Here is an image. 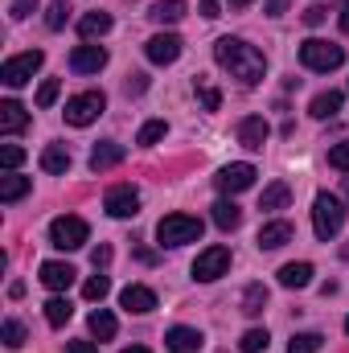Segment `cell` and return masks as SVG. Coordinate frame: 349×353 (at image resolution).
Returning a JSON list of instances; mask_svg holds the SVG:
<instances>
[{
  "instance_id": "4dcf8cb0",
  "label": "cell",
  "mask_w": 349,
  "mask_h": 353,
  "mask_svg": "<svg viewBox=\"0 0 349 353\" xmlns=\"http://www.w3.org/2000/svg\"><path fill=\"white\" fill-rule=\"evenodd\" d=\"M263 308H267V288H263V283H251V288L243 292V312H247V316H259Z\"/></svg>"
},
{
  "instance_id": "d6a6232c",
  "label": "cell",
  "mask_w": 349,
  "mask_h": 353,
  "mask_svg": "<svg viewBox=\"0 0 349 353\" xmlns=\"http://www.w3.org/2000/svg\"><path fill=\"white\" fill-rule=\"evenodd\" d=\"M25 337H29V333H25V325H21V321H4V325H0V341H4L8 350L25 345Z\"/></svg>"
},
{
  "instance_id": "ba28073f",
  "label": "cell",
  "mask_w": 349,
  "mask_h": 353,
  "mask_svg": "<svg viewBox=\"0 0 349 353\" xmlns=\"http://www.w3.org/2000/svg\"><path fill=\"white\" fill-rule=\"evenodd\" d=\"M230 271V251L226 247H206L197 259H193V279L197 283H214Z\"/></svg>"
},
{
  "instance_id": "f907efd6",
  "label": "cell",
  "mask_w": 349,
  "mask_h": 353,
  "mask_svg": "<svg viewBox=\"0 0 349 353\" xmlns=\"http://www.w3.org/2000/svg\"><path fill=\"white\" fill-rule=\"evenodd\" d=\"M123 353H148V350L144 345H132V350H123Z\"/></svg>"
},
{
  "instance_id": "277c9868",
  "label": "cell",
  "mask_w": 349,
  "mask_h": 353,
  "mask_svg": "<svg viewBox=\"0 0 349 353\" xmlns=\"http://www.w3.org/2000/svg\"><path fill=\"white\" fill-rule=\"evenodd\" d=\"M300 62H304L308 70H321V74H329V70H337V66L346 62V50H341L337 41H321V37H308V41L300 46Z\"/></svg>"
},
{
  "instance_id": "60d3db41",
  "label": "cell",
  "mask_w": 349,
  "mask_h": 353,
  "mask_svg": "<svg viewBox=\"0 0 349 353\" xmlns=\"http://www.w3.org/2000/svg\"><path fill=\"white\" fill-rule=\"evenodd\" d=\"M33 8H37V0H12V8H8V12H12V21H25Z\"/></svg>"
},
{
  "instance_id": "681fc988",
  "label": "cell",
  "mask_w": 349,
  "mask_h": 353,
  "mask_svg": "<svg viewBox=\"0 0 349 353\" xmlns=\"http://www.w3.org/2000/svg\"><path fill=\"white\" fill-rule=\"evenodd\" d=\"M226 4H230V8H247L251 0H226Z\"/></svg>"
},
{
  "instance_id": "f5cc1de1",
  "label": "cell",
  "mask_w": 349,
  "mask_h": 353,
  "mask_svg": "<svg viewBox=\"0 0 349 353\" xmlns=\"http://www.w3.org/2000/svg\"><path fill=\"white\" fill-rule=\"evenodd\" d=\"M346 333H349V316H346Z\"/></svg>"
},
{
  "instance_id": "8fae6325",
  "label": "cell",
  "mask_w": 349,
  "mask_h": 353,
  "mask_svg": "<svg viewBox=\"0 0 349 353\" xmlns=\"http://www.w3.org/2000/svg\"><path fill=\"white\" fill-rule=\"evenodd\" d=\"M144 54H148V62H157V66H173L177 58H181V37H177V33H157V37L144 46Z\"/></svg>"
},
{
  "instance_id": "3957f363",
  "label": "cell",
  "mask_w": 349,
  "mask_h": 353,
  "mask_svg": "<svg viewBox=\"0 0 349 353\" xmlns=\"http://www.w3.org/2000/svg\"><path fill=\"white\" fill-rule=\"evenodd\" d=\"M201 218H189V214H169L157 222V243L161 247H185V243H197L201 239Z\"/></svg>"
},
{
  "instance_id": "1f68e13d",
  "label": "cell",
  "mask_w": 349,
  "mask_h": 353,
  "mask_svg": "<svg viewBox=\"0 0 349 353\" xmlns=\"http://www.w3.org/2000/svg\"><path fill=\"white\" fill-rule=\"evenodd\" d=\"M321 345H325L321 333H296V337L288 341V353H317Z\"/></svg>"
},
{
  "instance_id": "8992f818",
  "label": "cell",
  "mask_w": 349,
  "mask_h": 353,
  "mask_svg": "<svg viewBox=\"0 0 349 353\" xmlns=\"http://www.w3.org/2000/svg\"><path fill=\"white\" fill-rule=\"evenodd\" d=\"M103 107H107L103 90H83V94L66 99V123H74V128H87V123H94V119L103 115Z\"/></svg>"
},
{
  "instance_id": "7dc6e473",
  "label": "cell",
  "mask_w": 349,
  "mask_h": 353,
  "mask_svg": "<svg viewBox=\"0 0 349 353\" xmlns=\"http://www.w3.org/2000/svg\"><path fill=\"white\" fill-rule=\"evenodd\" d=\"M132 90H136V94L144 90V74H132V83H128V94H132Z\"/></svg>"
},
{
  "instance_id": "4fadbf2b",
  "label": "cell",
  "mask_w": 349,
  "mask_h": 353,
  "mask_svg": "<svg viewBox=\"0 0 349 353\" xmlns=\"http://www.w3.org/2000/svg\"><path fill=\"white\" fill-rule=\"evenodd\" d=\"M103 66H107V50L103 46H79L70 54V70L74 74H99Z\"/></svg>"
},
{
  "instance_id": "52a82bcc",
  "label": "cell",
  "mask_w": 349,
  "mask_h": 353,
  "mask_svg": "<svg viewBox=\"0 0 349 353\" xmlns=\"http://www.w3.org/2000/svg\"><path fill=\"white\" fill-rule=\"evenodd\" d=\"M41 62H46V54L41 50H29V54H17V58H8L4 66H0V79H4V87H25L37 70H41Z\"/></svg>"
},
{
  "instance_id": "836d02e7",
  "label": "cell",
  "mask_w": 349,
  "mask_h": 353,
  "mask_svg": "<svg viewBox=\"0 0 349 353\" xmlns=\"http://www.w3.org/2000/svg\"><path fill=\"white\" fill-rule=\"evenodd\" d=\"M267 345H271L267 329H251V333H243V341H239V350H243V353H263Z\"/></svg>"
},
{
  "instance_id": "7c38bea8",
  "label": "cell",
  "mask_w": 349,
  "mask_h": 353,
  "mask_svg": "<svg viewBox=\"0 0 349 353\" xmlns=\"http://www.w3.org/2000/svg\"><path fill=\"white\" fill-rule=\"evenodd\" d=\"M119 304H123L128 312L144 316V312H152V308H157V292H152V288H144V283H128V288L119 292Z\"/></svg>"
},
{
  "instance_id": "5bb4252c",
  "label": "cell",
  "mask_w": 349,
  "mask_h": 353,
  "mask_svg": "<svg viewBox=\"0 0 349 353\" xmlns=\"http://www.w3.org/2000/svg\"><path fill=\"white\" fill-rule=\"evenodd\" d=\"M267 136H271V123H267L263 115H247V119L239 123V144L251 148V152H259L263 144H267Z\"/></svg>"
},
{
  "instance_id": "cb8c5ba5",
  "label": "cell",
  "mask_w": 349,
  "mask_h": 353,
  "mask_svg": "<svg viewBox=\"0 0 349 353\" xmlns=\"http://www.w3.org/2000/svg\"><path fill=\"white\" fill-rule=\"evenodd\" d=\"M41 169H46V173H66V169H70V148H66V144H50V148L41 152Z\"/></svg>"
},
{
  "instance_id": "f35d334b",
  "label": "cell",
  "mask_w": 349,
  "mask_h": 353,
  "mask_svg": "<svg viewBox=\"0 0 349 353\" xmlns=\"http://www.w3.org/2000/svg\"><path fill=\"white\" fill-rule=\"evenodd\" d=\"M21 161H25V148H17V144H4V148H0V165H4L8 173H12Z\"/></svg>"
},
{
  "instance_id": "b9f144b4",
  "label": "cell",
  "mask_w": 349,
  "mask_h": 353,
  "mask_svg": "<svg viewBox=\"0 0 349 353\" xmlns=\"http://www.w3.org/2000/svg\"><path fill=\"white\" fill-rule=\"evenodd\" d=\"M325 17H329V12H325L321 4H312V8H304V25H321Z\"/></svg>"
},
{
  "instance_id": "7402d4cb",
  "label": "cell",
  "mask_w": 349,
  "mask_h": 353,
  "mask_svg": "<svg viewBox=\"0 0 349 353\" xmlns=\"http://www.w3.org/2000/svg\"><path fill=\"white\" fill-rule=\"evenodd\" d=\"M341 103H346V99H341V90H321V94L312 99V107H308V111H312L317 119H333V115L341 111Z\"/></svg>"
},
{
  "instance_id": "30bf717a",
  "label": "cell",
  "mask_w": 349,
  "mask_h": 353,
  "mask_svg": "<svg viewBox=\"0 0 349 353\" xmlns=\"http://www.w3.org/2000/svg\"><path fill=\"white\" fill-rule=\"evenodd\" d=\"M214 185L222 189V193H243V189H251L255 185V165H247V161H239V165H226V169H218L214 176Z\"/></svg>"
},
{
  "instance_id": "484cf974",
  "label": "cell",
  "mask_w": 349,
  "mask_h": 353,
  "mask_svg": "<svg viewBox=\"0 0 349 353\" xmlns=\"http://www.w3.org/2000/svg\"><path fill=\"white\" fill-rule=\"evenodd\" d=\"M70 316H74V304H70L66 296H54V300H46V321H50L54 329H62Z\"/></svg>"
},
{
  "instance_id": "8d00e7d4",
  "label": "cell",
  "mask_w": 349,
  "mask_h": 353,
  "mask_svg": "<svg viewBox=\"0 0 349 353\" xmlns=\"http://www.w3.org/2000/svg\"><path fill=\"white\" fill-rule=\"evenodd\" d=\"M329 169L349 173V144H333V148H329Z\"/></svg>"
},
{
  "instance_id": "e575fe53",
  "label": "cell",
  "mask_w": 349,
  "mask_h": 353,
  "mask_svg": "<svg viewBox=\"0 0 349 353\" xmlns=\"http://www.w3.org/2000/svg\"><path fill=\"white\" fill-rule=\"evenodd\" d=\"M107 292H111V279H107V275H90L87 288H83V296H87V300H103Z\"/></svg>"
},
{
  "instance_id": "d590c367",
  "label": "cell",
  "mask_w": 349,
  "mask_h": 353,
  "mask_svg": "<svg viewBox=\"0 0 349 353\" xmlns=\"http://www.w3.org/2000/svg\"><path fill=\"white\" fill-rule=\"evenodd\" d=\"M58 90H62V83H58V79H46V83L37 87V107H54Z\"/></svg>"
},
{
  "instance_id": "c3c4849f",
  "label": "cell",
  "mask_w": 349,
  "mask_h": 353,
  "mask_svg": "<svg viewBox=\"0 0 349 353\" xmlns=\"http://www.w3.org/2000/svg\"><path fill=\"white\" fill-rule=\"evenodd\" d=\"M341 29H346V33H349V0H346V4H341Z\"/></svg>"
},
{
  "instance_id": "603a6c76",
  "label": "cell",
  "mask_w": 349,
  "mask_h": 353,
  "mask_svg": "<svg viewBox=\"0 0 349 353\" xmlns=\"http://www.w3.org/2000/svg\"><path fill=\"white\" fill-rule=\"evenodd\" d=\"M279 283L283 288H308L312 283V263H283L279 267Z\"/></svg>"
},
{
  "instance_id": "ee69618b",
  "label": "cell",
  "mask_w": 349,
  "mask_h": 353,
  "mask_svg": "<svg viewBox=\"0 0 349 353\" xmlns=\"http://www.w3.org/2000/svg\"><path fill=\"white\" fill-rule=\"evenodd\" d=\"M66 353H99V345H94V341H70Z\"/></svg>"
},
{
  "instance_id": "7bdbcfd3",
  "label": "cell",
  "mask_w": 349,
  "mask_h": 353,
  "mask_svg": "<svg viewBox=\"0 0 349 353\" xmlns=\"http://www.w3.org/2000/svg\"><path fill=\"white\" fill-rule=\"evenodd\" d=\"M288 4H292V0H267V4H263V12H267V17H279Z\"/></svg>"
},
{
  "instance_id": "ab89813d",
  "label": "cell",
  "mask_w": 349,
  "mask_h": 353,
  "mask_svg": "<svg viewBox=\"0 0 349 353\" xmlns=\"http://www.w3.org/2000/svg\"><path fill=\"white\" fill-rule=\"evenodd\" d=\"M197 99H201L206 111H218V107H222V94H218L214 87H206V83H197Z\"/></svg>"
},
{
  "instance_id": "44dd1931",
  "label": "cell",
  "mask_w": 349,
  "mask_h": 353,
  "mask_svg": "<svg viewBox=\"0 0 349 353\" xmlns=\"http://www.w3.org/2000/svg\"><path fill=\"white\" fill-rule=\"evenodd\" d=\"M29 189H33V181H29V176H17V173L0 176V201H4V205H12V201H21V197H25Z\"/></svg>"
},
{
  "instance_id": "5b68a950",
  "label": "cell",
  "mask_w": 349,
  "mask_h": 353,
  "mask_svg": "<svg viewBox=\"0 0 349 353\" xmlns=\"http://www.w3.org/2000/svg\"><path fill=\"white\" fill-rule=\"evenodd\" d=\"M87 239H90V226L83 218H74V214H62V218L50 222V243H54L58 251H79Z\"/></svg>"
},
{
  "instance_id": "9a60e30c",
  "label": "cell",
  "mask_w": 349,
  "mask_h": 353,
  "mask_svg": "<svg viewBox=\"0 0 349 353\" xmlns=\"http://www.w3.org/2000/svg\"><path fill=\"white\" fill-rule=\"evenodd\" d=\"M165 345H169L173 353H197L201 345H206V337H201L197 329H189V325H177V329L165 333Z\"/></svg>"
},
{
  "instance_id": "6da1fadb",
  "label": "cell",
  "mask_w": 349,
  "mask_h": 353,
  "mask_svg": "<svg viewBox=\"0 0 349 353\" xmlns=\"http://www.w3.org/2000/svg\"><path fill=\"white\" fill-rule=\"evenodd\" d=\"M214 62L230 79H239L243 87H255V83H263V74H267V58H263L255 46H247L243 37H218L214 41Z\"/></svg>"
},
{
  "instance_id": "e0dca14e",
  "label": "cell",
  "mask_w": 349,
  "mask_h": 353,
  "mask_svg": "<svg viewBox=\"0 0 349 353\" xmlns=\"http://www.w3.org/2000/svg\"><path fill=\"white\" fill-rule=\"evenodd\" d=\"M123 157H128V152H123V144L103 140V144H94V148H90V169H94V173H107V169H115Z\"/></svg>"
},
{
  "instance_id": "2e32d148",
  "label": "cell",
  "mask_w": 349,
  "mask_h": 353,
  "mask_svg": "<svg viewBox=\"0 0 349 353\" xmlns=\"http://www.w3.org/2000/svg\"><path fill=\"white\" fill-rule=\"evenodd\" d=\"M25 128H29V111H25L21 103L4 99V103H0V136H17V132H25Z\"/></svg>"
},
{
  "instance_id": "ffe728a7",
  "label": "cell",
  "mask_w": 349,
  "mask_h": 353,
  "mask_svg": "<svg viewBox=\"0 0 349 353\" xmlns=\"http://www.w3.org/2000/svg\"><path fill=\"white\" fill-rule=\"evenodd\" d=\"M288 201H292V185L288 181H271L259 197V210H288Z\"/></svg>"
},
{
  "instance_id": "816d5d0a",
  "label": "cell",
  "mask_w": 349,
  "mask_h": 353,
  "mask_svg": "<svg viewBox=\"0 0 349 353\" xmlns=\"http://www.w3.org/2000/svg\"><path fill=\"white\" fill-rule=\"evenodd\" d=\"M346 197H349V176H346Z\"/></svg>"
},
{
  "instance_id": "f546056e",
  "label": "cell",
  "mask_w": 349,
  "mask_h": 353,
  "mask_svg": "<svg viewBox=\"0 0 349 353\" xmlns=\"http://www.w3.org/2000/svg\"><path fill=\"white\" fill-rule=\"evenodd\" d=\"M169 136V123L165 119H148L144 128H140V136H136V144H144V148H152V144H161Z\"/></svg>"
},
{
  "instance_id": "d4e9b609",
  "label": "cell",
  "mask_w": 349,
  "mask_h": 353,
  "mask_svg": "<svg viewBox=\"0 0 349 353\" xmlns=\"http://www.w3.org/2000/svg\"><path fill=\"white\" fill-rule=\"evenodd\" d=\"M243 222V210L230 201V197H222V201H214V226H222V230H235Z\"/></svg>"
},
{
  "instance_id": "7a4b0ae2",
  "label": "cell",
  "mask_w": 349,
  "mask_h": 353,
  "mask_svg": "<svg viewBox=\"0 0 349 353\" xmlns=\"http://www.w3.org/2000/svg\"><path fill=\"white\" fill-rule=\"evenodd\" d=\"M341 226H346V205H341V197L317 193V201H312V230H317V239L329 243Z\"/></svg>"
},
{
  "instance_id": "bcb514c9",
  "label": "cell",
  "mask_w": 349,
  "mask_h": 353,
  "mask_svg": "<svg viewBox=\"0 0 349 353\" xmlns=\"http://www.w3.org/2000/svg\"><path fill=\"white\" fill-rule=\"evenodd\" d=\"M111 263V247H99V251H94V267H107Z\"/></svg>"
},
{
  "instance_id": "4316f807",
  "label": "cell",
  "mask_w": 349,
  "mask_h": 353,
  "mask_svg": "<svg viewBox=\"0 0 349 353\" xmlns=\"http://www.w3.org/2000/svg\"><path fill=\"white\" fill-rule=\"evenodd\" d=\"M148 17H152V21H161V25H177V21L185 17V0H157Z\"/></svg>"
},
{
  "instance_id": "9c48e42d",
  "label": "cell",
  "mask_w": 349,
  "mask_h": 353,
  "mask_svg": "<svg viewBox=\"0 0 349 353\" xmlns=\"http://www.w3.org/2000/svg\"><path fill=\"white\" fill-rule=\"evenodd\" d=\"M103 210L111 218H136L140 214V189L136 185H111L103 197Z\"/></svg>"
},
{
  "instance_id": "f6af8a7d",
  "label": "cell",
  "mask_w": 349,
  "mask_h": 353,
  "mask_svg": "<svg viewBox=\"0 0 349 353\" xmlns=\"http://www.w3.org/2000/svg\"><path fill=\"white\" fill-rule=\"evenodd\" d=\"M201 17H206V21H214V17H222V12H218V0H201Z\"/></svg>"
},
{
  "instance_id": "d6986e66",
  "label": "cell",
  "mask_w": 349,
  "mask_h": 353,
  "mask_svg": "<svg viewBox=\"0 0 349 353\" xmlns=\"http://www.w3.org/2000/svg\"><path fill=\"white\" fill-rule=\"evenodd\" d=\"M283 243H292V226L279 218V222H267L259 230V251H279Z\"/></svg>"
},
{
  "instance_id": "ac0fdd59",
  "label": "cell",
  "mask_w": 349,
  "mask_h": 353,
  "mask_svg": "<svg viewBox=\"0 0 349 353\" xmlns=\"http://www.w3.org/2000/svg\"><path fill=\"white\" fill-rule=\"evenodd\" d=\"M74 267L70 263H58V259H50V263H41V283L50 288V292H66L70 283H74Z\"/></svg>"
},
{
  "instance_id": "74e56055",
  "label": "cell",
  "mask_w": 349,
  "mask_h": 353,
  "mask_svg": "<svg viewBox=\"0 0 349 353\" xmlns=\"http://www.w3.org/2000/svg\"><path fill=\"white\" fill-rule=\"evenodd\" d=\"M66 17H70V8H66L62 0L46 8V25H50V29H62V25H66Z\"/></svg>"
},
{
  "instance_id": "f1b7e54d",
  "label": "cell",
  "mask_w": 349,
  "mask_h": 353,
  "mask_svg": "<svg viewBox=\"0 0 349 353\" xmlns=\"http://www.w3.org/2000/svg\"><path fill=\"white\" fill-rule=\"evenodd\" d=\"M115 329H119V325H115V316H111L107 308H94V312H90V333H94L99 341H111Z\"/></svg>"
},
{
  "instance_id": "83f0119b",
  "label": "cell",
  "mask_w": 349,
  "mask_h": 353,
  "mask_svg": "<svg viewBox=\"0 0 349 353\" xmlns=\"http://www.w3.org/2000/svg\"><path fill=\"white\" fill-rule=\"evenodd\" d=\"M79 33L83 37H103V33H111V12H87L83 21H79Z\"/></svg>"
}]
</instances>
